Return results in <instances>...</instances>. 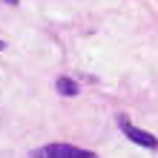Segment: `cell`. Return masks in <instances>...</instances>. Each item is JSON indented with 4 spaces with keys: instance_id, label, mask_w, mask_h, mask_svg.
I'll return each instance as SVG.
<instances>
[{
    "instance_id": "cell-1",
    "label": "cell",
    "mask_w": 158,
    "mask_h": 158,
    "mask_svg": "<svg viewBox=\"0 0 158 158\" xmlns=\"http://www.w3.org/2000/svg\"><path fill=\"white\" fill-rule=\"evenodd\" d=\"M35 158H95L92 150H81V147H72V144H46L40 150L32 152Z\"/></svg>"
},
{
    "instance_id": "cell-4",
    "label": "cell",
    "mask_w": 158,
    "mask_h": 158,
    "mask_svg": "<svg viewBox=\"0 0 158 158\" xmlns=\"http://www.w3.org/2000/svg\"><path fill=\"white\" fill-rule=\"evenodd\" d=\"M3 49H6V43H3V40H0V52H3Z\"/></svg>"
},
{
    "instance_id": "cell-2",
    "label": "cell",
    "mask_w": 158,
    "mask_h": 158,
    "mask_svg": "<svg viewBox=\"0 0 158 158\" xmlns=\"http://www.w3.org/2000/svg\"><path fill=\"white\" fill-rule=\"evenodd\" d=\"M118 127H121V132H124L132 144H138V147H144V150H158V138L152 135V132H147V129H138V127H132L129 121L121 115L118 118Z\"/></svg>"
},
{
    "instance_id": "cell-3",
    "label": "cell",
    "mask_w": 158,
    "mask_h": 158,
    "mask_svg": "<svg viewBox=\"0 0 158 158\" xmlns=\"http://www.w3.org/2000/svg\"><path fill=\"white\" fill-rule=\"evenodd\" d=\"M55 89L60 92V95H66V98H75L78 92H81V86L72 78H58V83H55Z\"/></svg>"
},
{
    "instance_id": "cell-5",
    "label": "cell",
    "mask_w": 158,
    "mask_h": 158,
    "mask_svg": "<svg viewBox=\"0 0 158 158\" xmlns=\"http://www.w3.org/2000/svg\"><path fill=\"white\" fill-rule=\"evenodd\" d=\"M3 3H12V6H15V3H17V0H3Z\"/></svg>"
}]
</instances>
